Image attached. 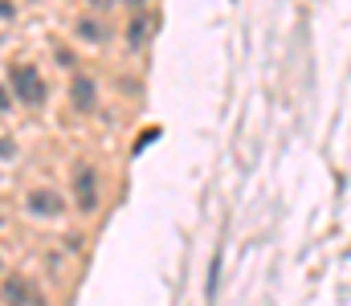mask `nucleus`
Segmentation results:
<instances>
[{
  "label": "nucleus",
  "mask_w": 351,
  "mask_h": 306,
  "mask_svg": "<svg viewBox=\"0 0 351 306\" xmlns=\"http://www.w3.org/2000/svg\"><path fill=\"white\" fill-rule=\"evenodd\" d=\"M152 29H156V21H152L147 12H139V16H135V21L127 25V41H131V49H139V45H143V41L152 37Z\"/></svg>",
  "instance_id": "4"
},
{
  "label": "nucleus",
  "mask_w": 351,
  "mask_h": 306,
  "mask_svg": "<svg viewBox=\"0 0 351 306\" xmlns=\"http://www.w3.org/2000/svg\"><path fill=\"white\" fill-rule=\"evenodd\" d=\"M12 94L25 106H41L45 102V82H41L37 66H12Z\"/></svg>",
  "instance_id": "1"
},
{
  "label": "nucleus",
  "mask_w": 351,
  "mask_h": 306,
  "mask_svg": "<svg viewBox=\"0 0 351 306\" xmlns=\"http://www.w3.org/2000/svg\"><path fill=\"white\" fill-rule=\"evenodd\" d=\"M78 37H86V41H102V37H106V33H102V25H98V21H78Z\"/></svg>",
  "instance_id": "7"
},
{
  "label": "nucleus",
  "mask_w": 351,
  "mask_h": 306,
  "mask_svg": "<svg viewBox=\"0 0 351 306\" xmlns=\"http://www.w3.org/2000/svg\"><path fill=\"white\" fill-rule=\"evenodd\" d=\"M123 4H131V8H139V4H147V0H123Z\"/></svg>",
  "instance_id": "12"
},
{
  "label": "nucleus",
  "mask_w": 351,
  "mask_h": 306,
  "mask_svg": "<svg viewBox=\"0 0 351 306\" xmlns=\"http://www.w3.org/2000/svg\"><path fill=\"white\" fill-rule=\"evenodd\" d=\"M74 196H78V208L82 212H94L98 208V172L90 164H78L74 168Z\"/></svg>",
  "instance_id": "2"
},
{
  "label": "nucleus",
  "mask_w": 351,
  "mask_h": 306,
  "mask_svg": "<svg viewBox=\"0 0 351 306\" xmlns=\"http://www.w3.org/2000/svg\"><path fill=\"white\" fill-rule=\"evenodd\" d=\"M90 4H94V8H106V4H110V0H90Z\"/></svg>",
  "instance_id": "11"
},
{
  "label": "nucleus",
  "mask_w": 351,
  "mask_h": 306,
  "mask_svg": "<svg viewBox=\"0 0 351 306\" xmlns=\"http://www.w3.org/2000/svg\"><path fill=\"white\" fill-rule=\"evenodd\" d=\"M12 151H16V147H12V143H8V139H0V160H8V155H12Z\"/></svg>",
  "instance_id": "9"
},
{
  "label": "nucleus",
  "mask_w": 351,
  "mask_h": 306,
  "mask_svg": "<svg viewBox=\"0 0 351 306\" xmlns=\"http://www.w3.org/2000/svg\"><path fill=\"white\" fill-rule=\"evenodd\" d=\"M8 12H12V8H8V4H4V0H0V16H8Z\"/></svg>",
  "instance_id": "10"
},
{
  "label": "nucleus",
  "mask_w": 351,
  "mask_h": 306,
  "mask_svg": "<svg viewBox=\"0 0 351 306\" xmlns=\"http://www.w3.org/2000/svg\"><path fill=\"white\" fill-rule=\"evenodd\" d=\"M29 212L33 216H62V196L53 188H33L29 192Z\"/></svg>",
  "instance_id": "3"
},
{
  "label": "nucleus",
  "mask_w": 351,
  "mask_h": 306,
  "mask_svg": "<svg viewBox=\"0 0 351 306\" xmlns=\"http://www.w3.org/2000/svg\"><path fill=\"white\" fill-rule=\"evenodd\" d=\"M70 99L78 110H94V99H98V90H94V82L90 78H74V86H70Z\"/></svg>",
  "instance_id": "5"
},
{
  "label": "nucleus",
  "mask_w": 351,
  "mask_h": 306,
  "mask_svg": "<svg viewBox=\"0 0 351 306\" xmlns=\"http://www.w3.org/2000/svg\"><path fill=\"white\" fill-rule=\"evenodd\" d=\"M4 303H8V306H29V303H33V290L25 286V278L4 282Z\"/></svg>",
  "instance_id": "6"
},
{
  "label": "nucleus",
  "mask_w": 351,
  "mask_h": 306,
  "mask_svg": "<svg viewBox=\"0 0 351 306\" xmlns=\"http://www.w3.org/2000/svg\"><path fill=\"white\" fill-rule=\"evenodd\" d=\"M217 278H221V253L213 257V270H208V286H204V294H208V298L217 294Z\"/></svg>",
  "instance_id": "8"
}]
</instances>
